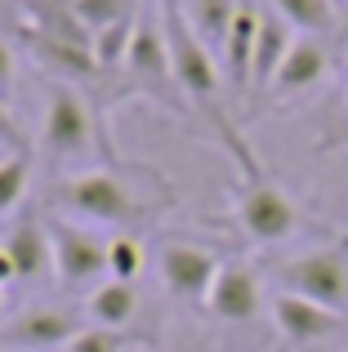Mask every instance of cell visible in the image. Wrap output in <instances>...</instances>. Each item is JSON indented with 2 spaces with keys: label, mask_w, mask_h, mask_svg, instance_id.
Wrapping results in <instances>:
<instances>
[{
  "label": "cell",
  "mask_w": 348,
  "mask_h": 352,
  "mask_svg": "<svg viewBox=\"0 0 348 352\" xmlns=\"http://www.w3.org/2000/svg\"><path fill=\"white\" fill-rule=\"evenodd\" d=\"M139 312H143L139 281H116V276H107L98 290L85 294V317H89V326H98V330L143 335V330H134L139 326ZM143 339H152V335H143ZM152 344H157V339H152Z\"/></svg>",
  "instance_id": "cell-13"
},
{
  "label": "cell",
  "mask_w": 348,
  "mask_h": 352,
  "mask_svg": "<svg viewBox=\"0 0 348 352\" xmlns=\"http://www.w3.org/2000/svg\"><path fill=\"white\" fill-rule=\"evenodd\" d=\"M228 250L206 245V241H192V236H161L157 241V276H161V290L170 294L174 303H188V308H206V294L215 285L219 267L228 263Z\"/></svg>",
  "instance_id": "cell-6"
},
{
  "label": "cell",
  "mask_w": 348,
  "mask_h": 352,
  "mask_svg": "<svg viewBox=\"0 0 348 352\" xmlns=\"http://www.w3.org/2000/svg\"><path fill=\"white\" fill-rule=\"evenodd\" d=\"M268 317H272V326H277L286 352L322 348V344H331L335 335L348 330V317H340V312H331V308H317V303L299 299V294H286V290L268 294Z\"/></svg>",
  "instance_id": "cell-9"
},
{
  "label": "cell",
  "mask_w": 348,
  "mask_h": 352,
  "mask_svg": "<svg viewBox=\"0 0 348 352\" xmlns=\"http://www.w3.org/2000/svg\"><path fill=\"white\" fill-rule=\"evenodd\" d=\"M14 80H18V50L0 36V98L14 94Z\"/></svg>",
  "instance_id": "cell-23"
},
{
  "label": "cell",
  "mask_w": 348,
  "mask_h": 352,
  "mask_svg": "<svg viewBox=\"0 0 348 352\" xmlns=\"http://www.w3.org/2000/svg\"><path fill=\"white\" fill-rule=\"evenodd\" d=\"M290 45H295V32H290V23L277 14V9L263 0V14H259V41H254V63H250V98L254 103H263L272 89V80H277L281 63H286Z\"/></svg>",
  "instance_id": "cell-14"
},
{
  "label": "cell",
  "mask_w": 348,
  "mask_h": 352,
  "mask_svg": "<svg viewBox=\"0 0 348 352\" xmlns=\"http://www.w3.org/2000/svg\"><path fill=\"white\" fill-rule=\"evenodd\" d=\"M89 326L85 308L72 303H27L0 326V348L5 352H67L72 339Z\"/></svg>",
  "instance_id": "cell-8"
},
{
  "label": "cell",
  "mask_w": 348,
  "mask_h": 352,
  "mask_svg": "<svg viewBox=\"0 0 348 352\" xmlns=\"http://www.w3.org/2000/svg\"><path fill=\"white\" fill-rule=\"evenodd\" d=\"M0 312H5V290H0Z\"/></svg>",
  "instance_id": "cell-27"
},
{
  "label": "cell",
  "mask_w": 348,
  "mask_h": 352,
  "mask_svg": "<svg viewBox=\"0 0 348 352\" xmlns=\"http://www.w3.org/2000/svg\"><path fill=\"white\" fill-rule=\"evenodd\" d=\"M9 281H18V272H14V258H9V250L0 245V290H5Z\"/></svg>",
  "instance_id": "cell-24"
},
{
  "label": "cell",
  "mask_w": 348,
  "mask_h": 352,
  "mask_svg": "<svg viewBox=\"0 0 348 352\" xmlns=\"http://www.w3.org/2000/svg\"><path fill=\"white\" fill-rule=\"evenodd\" d=\"M183 5V18L192 23V32L210 45V54H224V41L232 32V18L241 9V0H179Z\"/></svg>",
  "instance_id": "cell-17"
},
{
  "label": "cell",
  "mask_w": 348,
  "mask_h": 352,
  "mask_svg": "<svg viewBox=\"0 0 348 352\" xmlns=\"http://www.w3.org/2000/svg\"><path fill=\"white\" fill-rule=\"evenodd\" d=\"M281 18L290 23L295 36H317V41H331L344 32V9L335 0H268Z\"/></svg>",
  "instance_id": "cell-16"
},
{
  "label": "cell",
  "mask_w": 348,
  "mask_h": 352,
  "mask_svg": "<svg viewBox=\"0 0 348 352\" xmlns=\"http://www.w3.org/2000/svg\"><path fill=\"white\" fill-rule=\"evenodd\" d=\"M179 206V188L143 161L89 165V170L58 174L50 188V210L89 228H112L125 236H148L170 210Z\"/></svg>",
  "instance_id": "cell-1"
},
{
  "label": "cell",
  "mask_w": 348,
  "mask_h": 352,
  "mask_svg": "<svg viewBox=\"0 0 348 352\" xmlns=\"http://www.w3.org/2000/svg\"><path fill=\"white\" fill-rule=\"evenodd\" d=\"M50 245H54V281L67 294H89L107 281V236L89 223L50 214Z\"/></svg>",
  "instance_id": "cell-7"
},
{
  "label": "cell",
  "mask_w": 348,
  "mask_h": 352,
  "mask_svg": "<svg viewBox=\"0 0 348 352\" xmlns=\"http://www.w3.org/2000/svg\"><path fill=\"white\" fill-rule=\"evenodd\" d=\"M116 94L121 103H152L166 116L183 120V125H197L188 98H183L179 80H174V63H170V45H166V27H161V9L157 0H148L139 14V32H134V45L125 54V67L116 72Z\"/></svg>",
  "instance_id": "cell-3"
},
{
  "label": "cell",
  "mask_w": 348,
  "mask_h": 352,
  "mask_svg": "<svg viewBox=\"0 0 348 352\" xmlns=\"http://www.w3.org/2000/svg\"><path fill=\"white\" fill-rule=\"evenodd\" d=\"M232 228L250 241V245H263V250L290 245L295 236H308V232L331 236V228L317 223L304 210V201L290 197L268 170L254 174V179L232 183Z\"/></svg>",
  "instance_id": "cell-4"
},
{
  "label": "cell",
  "mask_w": 348,
  "mask_h": 352,
  "mask_svg": "<svg viewBox=\"0 0 348 352\" xmlns=\"http://www.w3.org/2000/svg\"><path fill=\"white\" fill-rule=\"evenodd\" d=\"M268 276L277 290L348 317V236H326L317 245H304L299 254L272 258Z\"/></svg>",
  "instance_id": "cell-5"
},
{
  "label": "cell",
  "mask_w": 348,
  "mask_h": 352,
  "mask_svg": "<svg viewBox=\"0 0 348 352\" xmlns=\"http://www.w3.org/2000/svg\"><path fill=\"white\" fill-rule=\"evenodd\" d=\"M259 14H263L259 0H241V9L232 18V32L224 41V54H219L232 94H250V63H254V41H259Z\"/></svg>",
  "instance_id": "cell-15"
},
{
  "label": "cell",
  "mask_w": 348,
  "mask_h": 352,
  "mask_svg": "<svg viewBox=\"0 0 348 352\" xmlns=\"http://www.w3.org/2000/svg\"><path fill=\"white\" fill-rule=\"evenodd\" d=\"M32 156L36 152H14L9 161H0V219L18 214L32 188Z\"/></svg>",
  "instance_id": "cell-19"
},
{
  "label": "cell",
  "mask_w": 348,
  "mask_h": 352,
  "mask_svg": "<svg viewBox=\"0 0 348 352\" xmlns=\"http://www.w3.org/2000/svg\"><path fill=\"white\" fill-rule=\"evenodd\" d=\"M263 308H268V294H263L259 267L246 263V258H228V263L219 267L201 312H206L210 321H219V326H250Z\"/></svg>",
  "instance_id": "cell-10"
},
{
  "label": "cell",
  "mask_w": 348,
  "mask_h": 352,
  "mask_svg": "<svg viewBox=\"0 0 348 352\" xmlns=\"http://www.w3.org/2000/svg\"><path fill=\"white\" fill-rule=\"evenodd\" d=\"M0 245L14 258V272L23 285H41L45 276H54V245H50V214H41V206H23L9 219Z\"/></svg>",
  "instance_id": "cell-11"
},
{
  "label": "cell",
  "mask_w": 348,
  "mask_h": 352,
  "mask_svg": "<svg viewBox=\"0 0 348 352\" xmlns=\"http://www.w3.org/2000/svg\"><path fill=\"white\" fill-rule=\"evenodd\" d=\"M9 156H14V152H9V147H5V143H0V161H9Z\"/></svg>",
  "instance_id": "cell-25"
},
{
  "label": "cell",
  "mask_w": 348,
  "mask_h": 352,
  "mask_svg": "<svg viewBox=\"0 0 348 352\" xmlns=\"http://www.w3.org/2000/svg\"><path fill=\"white\" fill-rule=\"evenodd\" d=\"M143 267H148V245H143V236H125V232L107 236V272H112L116 281H139Z\"/></svg>",
  "instance_id": "cell-20"
},
{
  "label": "cell",
  "mask_w": 348,
  "mask_h": 352,
  "mask_svg": "<svg viewBox=\"0 0 348 352\" xmlns=\"http://www.w3.org/2000/svg\"><path fill=\"white\" fill-rule=\"evenodd\" d=\"M344 27H348V0H344Z\"/></svg>",
  "instance_id": "cell-26"
},
{
  "label": "cell",
  "mask_w": 348,
  "mask_h": 352,
  "mask_svg": "<svg viewBox=\"0 0 348 352\" xmlns=\"http://www.w3.org/2000/svg\"><path fill=\"white\" fill-rule=\"evenodd\" d=\"M36 152L50 165H80V170L116 161L112 134H107V112L85 89L50 80L45 85V120H41Z\"/></svg>",
  "instance_id": "cell-2"
},
{
  "label": "cell",
  "mask_w": 348,
  "mask_h": 352,
  "mask_svg": "<svg viewBox=\"0 0 348 352\" xmlns=\"http://www.w3.org/2000/svg\"><path fill=\"white\" fill-rule=\"evenodd\" d=\"M0 143L9 147V152H36L32 138H27L23 120L14 116V107H9V98H0Z\"/></svg>",
  "instance_id": "cell-22"
},
{
  "label": "cell",
  "mask_w": 348,
  "mask_h": 352,
  "mask_svg": "<svg viewBox=\"0 0 348 352\" xmlns=\"http://www.w3.org/2000/svg\"><path fill=\"white\" fill-rule=\"evenodd\" d=\"M139 348H152V339H143V335H121V330L85 326L76 339H72L67 352H139Z\"/></svg>",
  "instance_id": "cell-21"
},
{
  "label": "cell",
  "mask_w": 348,
  "mask_h": 352,
  "mask_svg": "<svg viewBox=\"0 0 348 352\" xmlns=\"http://www.w3.org/2000/svg\"><path fill=\"white\" fill-rule=\"evenodd\" d=\"M0 352H5V348H0Z\"/></svg>",
  "instance_id": "cell-29"
},
{
  "label": "cell",
  "mask_w": 348,
  "mask_h": 352,
  "mask_svg": "<svg viewBox=\"0 0 348 352\" xmlns=\"http://www.w3.org/2000/svg\"><path fill=\"white\" fill-rule=\"evenodd\" d=\"M331 67H335L331 45L317 41V36H295V45H290V54H286V63H281L277 80H272L268 98H263V107H277V103H290V98L313 94V89L331 76Z\"/></svg>",
  "instance_id": "cell-12"
},
{
  "label": "cell",
  "mask_w": 348,
  "mask_h": 352,
  "mask_svg": "<svg viewBox=\"0 0 348 352\" xmlns=\"http://www.w3.org/2000/svg\"><path fill=\"white\" fill-rule=\"evenodd\" d=\"M130 5H148V0H130Z\"/></svg>",
  "instance_id": "cell-28"
},
{
  "label": "cell",
  "mask_w": 348,
  "mask_h": 352,
  "mask_svg": "<svg viewBox=\"0 0 348 352\" xmlns=\"http://www.w3.org/2000/svg\"><path fill=\"white\" fill-rule=\"evenodd\" d=\"M139 14H143V9H139ZM139 14H134V18H121V23L103 27V32H94V63L103 67V76L116 80V72L125 67V54H130L134 32H139Z\"/></svg>",
  "instance_id": "cell-18"
}]
</instances>
